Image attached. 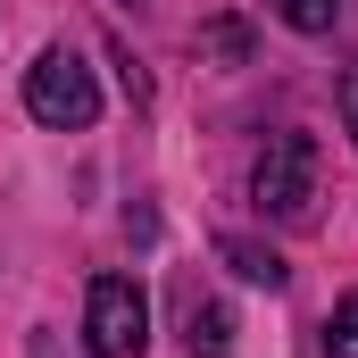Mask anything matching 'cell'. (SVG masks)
I'll use <instances>...</instances> for the list:
<instances>
[{
  "instance_id": "3957f363",
  "label": "cell",
  "mask_w": 358,
  "mask_h": 358,
  "mask_svg": "<svg viewBox=\"0 0 358 358\" xmlns=\"http://www.w3.org/2000/svg\"><path fill=\"white\" fill-rule=\"evenodd\" d=\"M250 200H259V217H308V200H317V142L308 134H275L259 176H250Z\"/></svg>"
},
{
  "instance_id": "30bf717a",
  "label": "cell",
  "mask_w": 358,
  "mask_h": 358,
  "mask_svg": "<svg viewBox=\"0 0 358 358\" xmlns=\"http://www.w3.org/2000/svg\"><path fill=\"white\" fill-rule=\"evenodd\" d=\"M125 8H142V0H125Z\"/></svg>"
},
{
  "instance_id": "7a4b0ae2",
  "label": "cell",
  "mask_w": 358,
  "mask_h": 358,
  "mask_svg": "<svg viewBox=\"0 0 358 358\" xmlns=\"http://www.w3.org/2000/svg\"><path fill=\"white\" fill-rule=\"evenodd\" d=\"M84 350L92 358H142L150 350V292L134 275H92V292H84Z\"/></svg>"
},
{
  "instance_id": "277c9868",
  "label": "cell",
  "mask_w": 358,
  "mask_h": 358,
  "mask_svg": "<svg viewBox=\"0 0 358 358\" xmlns=\"http://www.w3.org/2000/svg\"><path fill=\"white\" fill-rule=\"evenodd\" d=\"M217 259L242 275V283H259V292H283V275H292L267 242H250V234H217Z\"/></svg>"
},
{
  "instance_id": "9c48e42d",
  "label": "cell",
  "mask_w": 358,
  "mask_h": 358,
  "mask_svg": "<svg viewBox=\"0 0 358 358\" xmlns=\"http://www.w3.org/2000/svg\"><path fill=\"white\" fill-rule=\"evenodd\" d=\"M342 134H350V142H358V67H350V76H342Z\"/></svg>"
},
{
  "instance_id": "8992f818",
  "label": "cell",
  "mask_w": 358,
  "mask_h": 358,
  "mask_svg": "<svg viewBox=\"0 0 358 358\" xmlns=\"http://www.w3.org/2000/svg\"><path fill=\"white\" fill-rule=\"evenodd\" d=\"M275 25H292V34H308V42H325L334 25H342V0H267Z\"/></svg>"
},
{
  "instance_id": "ba28073f",
  "label": "cell",
  "mask_w": 358,
  "mask_h": 358,
  "mask_svg": "<svg viewBox=\"0 0 358 358\" xmlns=\"http://www.w3.org/2000/svg\"><path fill=\"white\" fill-rule=\"evenodd\" d=\"M200 50H208V59H225V67H242V59H250V34H242L234 17H217V25L200 34Z\"/></svg>"
},
{
  "instance_id": "6da1fadb",
  "label": "cell",
  "mask_w": 358,
  "mask_h": 358,
  "mask_svg": "<svg viewBox=\"0 0 358 358\" xmlns=\"http://www.w3.org/2000/svg\"><path fill=\"white\" fill-rule=\"evenodd\" d=\"M25 117L50 125V134H84V125H100V76L84 67L76 42H50V50L25 67Z\"/></svg>"
},
{
  "instance_id": "52a82bcc",
  "label": "cell",
  "mask_w": 358,
  "mask_h": 358,
  "mask_svg": "<svg viewBox=\"0 0 358 358\" xmlns=\"http://www.w3.org/2000/svg\"><path fill=\"white\" fill-rule=\"evenodd\" d=\"M325 358H358V292L325 317Z\"/></svg>"
},
{
  "instance_id": "5b68a950",
  "label": "cell",
  "mask_w": 358,
  "mask_h": 358,
  "mask_svg": "<svg viewBox=\"0 0 358 358\" xmlns=\"http://www.w3.org/2000/svg\"><path fill=\"white\" fill-rule=\"evenodd\" d=\"M192 358H234V308H217V300H192Z\"/></svg>"
}]
</instances>
